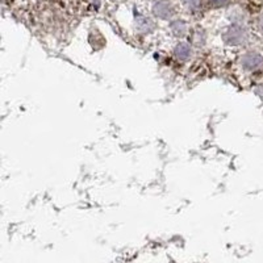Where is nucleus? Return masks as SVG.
I'll use <instances>...</instances> for the list:
<instances>
[{
  "instance_id": "1",
  "label": "nucleus",
  "mask_w": 263,
  "mask_h": 263,
  "mask_svg": "<svg viewBox=\"0 0 263 263\" xmlns=\"http://www.w3.org/2000/svg\"><path fill=\"white\" fill-rule=\"evenodd\" d=\"M174 54H175V57L179 61H187L191 57L192 49L189 44L182 42V44H178V46L175 48V50H174Z\"/></svg>"
}]
</instances>
